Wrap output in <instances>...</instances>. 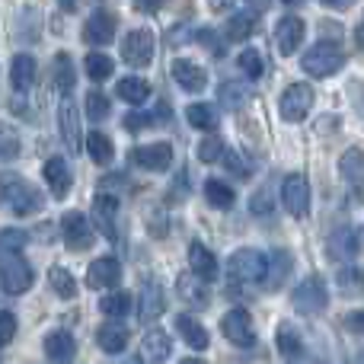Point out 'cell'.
Here are the masks:
<instances>
[{
    "instance_id": "cell-1",
    "label": "cell",
    "mask_w": 364,
    "mask_h": 364,
    "mask_svg": "<svg viewBox=\"0 0 364 364\" xmlns=\"http://www.w3.org/2000/svg\"><path fill=\"white\" fill-rule=\"evenodd\" d=\"M26 240H29L26 230H13V227L0 230V284L6 294H23L36 282V272L23 256Z\"/></svg>"
},
{
    "instance_id": "cell-2",
    "label": "cell",
    "mask_w": 364,
    "mask_h": 364,
    "mask_svg": "<svg viewBox=\"0 0 364 364\" xmlns=\"http://www.w3.org/2000/svg\"><path fill=\"white\" fill-rule=\"evenodd\" d=\"M0 205L6 211L19 214V218H32L45 208V198L29 179H23L19 173H4L0 176Z\"/></svg>"
},
{
    "instance_id": "cell-3",
    "label": "cell",
    "mask_w": 364,
    "mask_h": 364,
    "mask_svg": "<svg viewBox=\"0 0 364 364\" xmlns=\"http://www.w3.org/2000/svg\"><path fill=\"white\" fill-rule=\"evenodd\" d=\"M342 64H346V55H342L339 45L336 42H316L314 48L304 55L301 68L307 70L310 77H333Z\"/></svg>"
},
{
    "instance_id": "cell-4",
    "label": "cell",
    "mask_w": 364,
    "mask_h": 364,
    "mask_svg": "<svg viewBox=\"0 0 364 364\" xmlns=\"http://www.w3.org/2000/svg\"><path fill=\"white\" fill-rule=\"evenodd\" d=\"M265 262H269V256H265V252H259V250H237L230 256V262H227V272H230L233 282L252 284V282H262Z\"/></svg>"
},
{
    "instance_id": "cell-5",
    "label": "cell",
    "mask_w": 364,
    "mask_h": 364,
    "mask_svg": "<svg viewBox=\"0 0 364 364\" xmlns=\"http://www.w3.org/2000/svg\"><path fill=\"white\" fill-rule=\"evenodd\" d=\"M310 109H314V87L310 83H291L278 102V112L284 122H304Z\"/></svg>"
},
{
    "instance_id": "cell-6",
    "label": "cell",
    "mask_w": 364,
    "mask_h": 364,
    "mask_svg": "<svg viewBox=\"0 0 364 364\" xmlns=\"http://www.w3.org/2000/svg\"><path fill=\"white\" fill-rule=\"evenodd\" d=\"M329 304V291H326V282L320 275H310L304 278L301 284L294 288V307L301 314H323Z\"/></svg>"
},
{
    "instance_id": "cell-7",
    "label": "cell",
    "mask_w": 364,
    "mask_h": 364,
    "mask_svg": "<svg viewBox=\"0 0 364 364\" xmlns=\"http://www.w3.org/2000/svg\"><path fill=\"white\" fill-rule=\"evenodd\" d=\"M220 333H224V339H230L233 346L250 348L252 342H256V329H252L250 310H243V307L227 310L224 320H220Z\"/></svg>"
},
{
    "instance_id": "cell-8",
    "label": "cell",
    "mask_w": 364,
    "mask_h": 364,
    "mask_svg": "<svg viewBox=\"0 0 364 364\" xmlns=\"http://www.w3.org/2000/svg\"><path fill=\"white\" fill-rule=\"evenodd\" d=\"M282 205L291 218H307L310 214V186L301 173H291L282 182Z\"/></svg>"
},
{
    "instance_id": "cell-9",
    "label": "cell",
    "mask_w": 364,
    "mask_h": 364,
    "mask_svg": "<svg viewBox=\"0 0 364 364\" xmlns=\"http://www.w3.org/2000/svg\"><path fill=\"white\" fill-rule=\"evenodd\" d=\"M122 61L132 68H147L154 61V36L147 29H134L122 42Z\"/></svg>"
},
{
    "instance_id": "cell-10",
    "label": "cell",
    "mask_w": 364,
    "mask_h": 364,
    "mask_svg": "<svg viewBox=\"0 0 364 364\" xmlns=\"http://www.w3.org/2000/svg\"><path fill=\"white\" fill-rule=\"evenodd\" d=\"M61 237L70 250H90L93 246V224L87 220V214L80 211H68L61 218Z\"/></svg>"
},
{
    "instance_id": "cell-11",
    "label": "cell",
    "mask_w": 364,
    "mask_h": 364,
    "mask_svg": "<svg viewBox=\"0 0 364 364\" xmlns=\"http://www.w3.org/2000/svg\"><path fill=\"white\" fill-rule=\"evenodd\" d=\"M58 132H61V141L70 154H80L83 151V132H80V112L70 100L61 102L58 109Z\"/></svg>"
},
{
    "instance_id": "cell-12",
    "label": "cell",
    "mask_w": 364,
    "mask_h": 364,
    "mask_svg": "<svg viewBox=\"0 0 364 364\" xmlns=\"http://www.w3.org/2000/svg\"><path fill=\"white\" fill-rule=\"evenodd\" d=\"M115 29H119V19L109 10H96L93 16L83 23V42L87 45H109L115 42Z\"/></svg>"
},
{
    "instance_id": "cell-13",
    "label": "cell",
    "mask_w": 364,
    "mask_h": 364,
    "mask_svg": "<svg viewBox=\"0 0 364 364\" xmlns=\"http://www.w3.org/2000/svg\"><path fill=\"white\" fill-rule=\"evenodd\" d=\"M170 355H173V339L164 329H151V333L141 339V348H138L141 364H166Z\"/></svg>"
},
{
    "instance_id": "cell-14",
    "label": "cell",
    "mask_w": 364,
    "mask_h": 364,
    "mask_svg": "<svg viewBox=\"0 0 364 364\" xmlns=\"http://www.w3.org/2000/svg\"><path fill=\"white\" fill-rule=\"evenodd\" d=\"M132 160H134L138 166H144V170H151V173H166V170H170V164H173V147L166 144V141L134 147V151H132Z\"/></svg>"
},
{
    "instance_id": "cell-15",
    "label": "cell",
    "mask_w": 364,
    "mask_h": 364,
    "mask_svg": "<svg viewBox=\"0 0 364 364\" xmlns=\"http://www.w3.org/2000/svg\"><path fill=\"white\" fill-rule=\"evenodd\" d=\"M164 307H166V297H164V288H160V282H157V278H147V282L141 284V307H138L141 323L160 320Z\"/></svg>"
},
{
    "instance_id": "cell-16",
    "label": "cell",
    "mask_w": 364,
    "mask_h": 364,
    "mask_svg": "<svg viewBox=\"0 0 364 364\" xmlns=\"http://www.w3.org/2000/svg\"><path fill=\"white\" fill-rule=\"evenodd\" d=\"M87 282H90V288H115V284L122 282V265H119V259L102 256V259H96V262H90Z\"/></svg>"
},
{
    "instance_id": "cell-17",
    "label": "cell",
    "mask_w": 364,
    "mask_h": 364,
    "mask_svg": "<svg viewBox=\"0 0 364 364\" xmlns=\"http://www.w3.org/2000/svg\"><path fill=\"white\" fill-rule=\"evenodd\" d=\"M291 269H294V262H291V256H288L284 250L269 252V262H265V275H262V288H265V291H278L284 282H288Z\"/></svg>"
},
{
    "instance_id": "cell-18",
    "label": "cell",
    "mask_w": 364,
    "mask_h": 364,
    "mask_svg": "<svg viewBox=\"0 0 364 364\" xmlns=\"http://www.w3.org/2000/svg\"><path fill=\"white\" fill-rule=\"evenodd\" d=\"M275 42H278V51L284 58H291L304 42V19L301 16H284L275 29Z\"/></svg>"
},
{
    "instance_id": "cell-19",
    "label": "cell",
    "mask_w": 364,
    "mask_h": 364,
    "mask_svg": "<svg viewBox=\"0 0 364 364\" xmlns=\"http://www.w3.org/2000/svg\"><path fill=\"white\" fill-rule=\"evenodd\" d=\"M42 173H45V182H48L55 198H64V195L70 192V186H74V173H70V166L64 164V157H51Z\"/></svg>"
},
{
    "instance_id": "cell-20",
    "label": "cell",
    "mask_w": 364,
    "mask_h": 364,
    "mask_svg": "<svg viewBox=\"0 0 364 364\" xmlns=\"http://www.w3.org/2000/svg\"><path fill=\"white\" fill-rule=\"evenodd\" d=\"M188 265H192V275H198L201 282L218 278V256L205 243H188Z\"/></svg>"
},
{
    "instance_id": "cell-21",
    "label": "cell",
    "mask_w": 364,
    "mask_h": 364,
    "mask_svg": "<svg viewBox=\"0 0 364 364\" xmlns=\"http://www.w3.org/2000/svg\"><path fill=\"white\" fill-rule=\"evenodd\" d=\"M173 80H176L182 90H188V93H201V90L208 87L205 68H198L195 61H186V58H179V61L173 64Z\"/></svg>"
},
{
    "instance_id": "cell-22",
    "label": "cell",
    "mask_w": 364,
    "mask_h": 364,
    "mask_svg": "<svg viewBox=\"0 0 364 364\" xmlns=\"http://www.w3.org/2000/svg\"><path fill=\"white\" fill-rule=\"evenodd\" d=\"M326 250L333 259H355L358 256V233L352 230V227H336L333 233H329L326 240Z\"/></svg>"
},
{
    "instance_id": "cell-23",
    "label": "cell",
    "mask_w": 364,
    "mask_h": 364,
    "mask_svg": "<svg viewBox=\"0 0 364 364\" xmlns=\"http://www.w3.org/2000/svg\"><path fill=\"white\" fill-rule=\"evenodd\" d=\"M115 214H119V198L115 195H96V201H93V218H96V224H100V230L106 233L109 240L115 243Z\"/></svg>"
},
{
    "instance_id": "cell-24",
    "label": "cell",
    "mask_w": 364,
    "mask_h": 364,
    "mask_svg": "<svg viewBox=\"0 0 364 364\" xmlns=\"http://www.w3.org/2000/svg\"><path fill=\"white\" fill-rule=\"evenodd\" d=\"M10 83L16 93H29V90L36 87V61H32V55H13Z\"/></svg>"
},
{
    "instance_id": "cell-25",
    "label": "cell",
    "mask_w": 364,
    "mask_h": 364,
    "mask_svg": "<svg viewBox=\"0 0 364 364\" xmlns=\"http://www.w3.org/2000/svg\"><path fill=\"white\" fill-rule=\"evenodd\" d=\"M45 355H48L55 364H70L74 361V355H77V342H74V336L70 333H51V336H45Z\"/></svg>"
},
{
    "instance_id": "cell-26",
    "label": "cell",
    "mask_w": 364,
    "mask_h": 364,
    "mask_svg": "<svg viewBox=\"0 0 364 364\" xmlns=\"http://www.w3.org/2000/svg\"><path fill=\"white\" fill-rule=\"evenodd\" d=\"M176 329H179L182 339H186L188 348H195V352H205L208 348V333H205V326H201L195 316H188V314L176 316Z\"/></svg>"
},
{
    "instance_id": "cell-27",
    "label": "cell",
    "mask_w": 364,
    "mask_h": 364,
    "mask_svg": "<svg viewBox=\"0 0 364 364\" xmlns=\"http://www.w3.org/2000/svg\"><path fill=\"white\" fill-rule=\"evenodd\" d=\"M96 342H100V348L106 355H122L125 352V346H128V329L109 323V326H102L100 333H96Z\"/></svg>"
},
{
    "instance_id": "cell-28",
    "label": "cell",
    "mask_w": 364,
    "mask_h": 364,
    "mask_svg": "<svg viewBox=\"0 0 364 364\" xmlns=\"http://www.w3.org/2000/svg\"><path fill=\"white\" fill-rule=\"evenodd\" d=\"M115 93L125 102H132V106H144V102L151 100V83L141 80V77H125V80H119Z\"/></svg>"
},
{
    "instance_id": "cell-29",
    "label": "cell",
    "mask_w": 364,
    "mask_h": 364,
    "mask_svg": "<svg viewBox=\"0 0 364 364\" xmlns=\"http://www.w3.org/2000/svg\"><path fill=\"white\" fill-rule=\"evenodd\" d=\"M176 291L182 301H195L198 307H205L208 304V291H205V282H201L198 275H192V272H186V275L176 278Z\"/></svg>"
},
{
    "instance_id": "cell-30",
    "label": "cell",
    "mask_w": 364,
    "mask_h": 364,
    "mask_svg": "<svg viewBox=\"0 0 364 364\" xmlns=\"http://www.w3.org/2000/svg\"><path fill=\"white\" fill-rule=\"evenodd\" d=\"M83 70H87L90 80L102 83V80H109V77H112L115 61H112L109 55H102V51H90V55L83 58Z\"/></svg>"
},
{
    "instance_id": "cell-31",
    "label": "cell",
    "mask_w": 364,
    "mask_h": 364,
    "mask_svg": "<svg viewBox=\"0 0 364 364\" xmlns=\"http://www.w3.org/2000/svg\"><path fill=\"white\" fill-rule=\"evenodd\" d=\"M278 352H282L288 361H297L304 355V342L291 323H282V326H278Z\"/></svg>"
},
{
    "instance_id": "cell-32",
    "label": "cell",
    "mask_w": 364,
    "mask_h": 364,
    "mask_svg": "<svg viewBox=\"0 0 364 364\" xmlns=\"http://www.w3.org/2000/svg\"><path fill=\"white\" fill-rule=\"evenodd\" d=\"M186 119L192 128H198V132H214L218 128V112H214V106H208V102H192V106L186 109Z\"/></svg>"
},
{
    "instance_id": "cell-33",
    "label": "cell",
    "mask_w": 364,
    "mask_h": 364,
    "mask_svg": "<svg viewBox=\"0 0 364 364\" xmlns=\"http://www.w3.org/2000/svg\"><path fill=\"white\" fill-rule=\"evenodd\" d=\"M83 147H87V151H90V157H93V164H100V166H106L109 160L115 157V147H112V141H109L102 132H90V134H87V141H83Z\"/></svg>"
},
{
    "instance_id": "cell-34",
    "label": "cell",
    "mask_w": 364,
    "mask_h": 364,
    "mask_svg": "<svg viewBox=\"0 0 364 364\" xmlns=\"http://www.w3.org/2000/svg\"><path fill=\"white\" fill-rule=\"evenodd\" d=\"M252 29H256V13L243 10V13H233L230 19H227V38L230 42H243V38L252 36Z\"/></svg>"
},
{
    "instance_id": "cell-35",
    "label": "cell",
    "mask_w": 364,
    "mask_h": 364,
    "mask_svg": "<svg viewBox=\"0 0 364 364\" xmlns=\"http://www.w3.org/2000/svg\"><path fill=\"white\" fill-rule=\"evenodd\" d=\"M205 198H208V205H211V208H220V211H227V208H233L237 195H233V188L227 186V182L208 179L205 182Z\"/></svg>"
},
{
    "instance_id": "cell-36",
    "label": "cell",
    "mask_w": 364,
    "mask_h": 364,
    "mask_svg": "<svg viewBox=\"0 0 364 364\" xmlns=\"http://www.w3.org/2000/svg\"><path fill=\"white\" fill-rule=\"evenodd\" d=\"M55 83H58V90H61L64 96H68L70 90H74V83H77L74 61H70L68 51H58L55 55Z\"/></svg>"
},
{
    "instance_id": "cell-37",
    "label": "cell",
    "mask_w": 364,
    "mask_h": 364,
    "mask_svg": "<svg viewBox=\"0 0 364 364\" xmlns=\"http://www.w3.org/2000/svg\"><path fill=\"white\" fill-rule=\"evenodd\" d=\"M48 282H51V288H55V294L64 297V301H70V297L77 294V282H74V275H70L64 265H51Z\"/></svg>"
},
{
    "instance_id": "cell-38",
    "label": "cell",
    "mask_w": 364,
    "mask_h": 364,
    "mask_svg": "<svg viewBox=\"0 0 364 364\" xmlns=\"http://www.w3.org/2000/svg\"><path fill=\"white\" fill-rule=\"evenodd\" d=\"M339 170L342 176H346L348 182H364V154L358 151V147H352V151H346V157L339 160Z\"/></svg>"
},
{
    "instance_id": "cell-39",
    "label": "cell",
    "mask_w": 364,
    "mask_h": 364,
    "mask_svg": "<svg viewBox=\"0 0 364 364\" xmlns=\"http://www.w3.org/2000/svg\"><path fill=\"white\" fill-rule=\"evenodd\" d=\"M100 310L106 316H125L132 310V294L128 291H115V294H106L100 301Z\"/></svg>"
},
{
    "instance_id": "cell-40",
    "label": "cell",
    "mask_w": 364,
    "mask_h": 364,
    "mask_svg": "<svg viewBox=\"0 0 364 364\" xmlns=\"http://www.w3.org/2000/svg\"><path fill=\"white\" fill-rule=\"evenodd\" d=\"M237 64H240V70H243L246 77H252V80H259V77L265 74V61H262V55H259L256 48H246L243 55L237 58Z\"/></svg>"
},
{
    "instance_id": "cell-41",
    "label": "cell",
    "mask_w": 364,
    "mask_h": 364,
    "mask_svg": "<svg viewBox=\"0 0 364 364\" xmlns=\"http://www.w3.org/2000/svg\"><path fill=\"white\" fill-rule=\"evenodd\" d=\"M220 157H224V141H220L218 134H208L198 144V160L201 164H218Z\"/></svg>"
},
{
    "instance_id": "cell-42",
    "label": "cell",
    "mask_w": 364,
    "mask_h": 364,
    "mask_svg": "<svg viewBox=\"0 0 364 364\" xmlns=\"http://www.w3.org/2000/svg\"><path fill=\"white\" fill-rule=\"evenodd\" d=\"M250 211L256 214V218H265V214L275 211V198H272V188H259L256 195L250 198Z\"/></svg>"
},
{
    "instance_id": "cell-43",
    "label": "cell",
    "mask_w": 364,
    "mask_h": 364,
    "mask_svg": "<svg viewBox=\"0 0 364 364\" xmlns=\"http://www.w3.org/2000/svg\"><path fill=\"white\" fill-rule=\"evenodd\" d=\"M87 112L93 122H102L109 115V100L100 93V90H93V93H87Z\"/></svg>"
},
{
    "instance_id": "cell-44",
    "label": "cell",
    "mask_w": 364,
    "mask_h": 364,
    "mask_svg": "<svg viewBox=\"0 0 364 364\" xmlns=\"http://www.w3.org/2000/svg\"><path fill=\"white\" fill-rule=\"evenodd\" d=\"M220 102H224L227 109H240L246 102V90L240 87V83H224V87H220Z\"/></svg>"
},
{
    "instance_id": "cell-45",
    "label": "cell",
    "mask_w": 364,
    "mask_h": 364,
    "mask_svg": "<svg viewBox=\"0 0 364 364\" xmlns=\"http://www.w3.org/2000/svg\"><path fill=\"white\" fill-rule=\"evenodd\" d=\"M339 288L342 291H364V272L361 269H342L339 272Z\"/></svg>"
},
{
    "instance_id": "cell-46",
    "label": "cell",
    "mask_w": 364,
    "mask_h": 364,
    "mask_svg": "<svg viewBox=\"0 0 364 364\" xmlns=\"http://www.w3.org/2000/svg\"><path fill=\"white\" fill-rule=\"evenodd\" d=\"M224 160H227V170H230L237 179H250V176H252V166H250V160H243L237 151L224 154Z\"/></svg>"
},
{
    "instance_id": "cell-47",
    "label": "cell",
    "mask_w": 364,
    "mask_h": 364,
    "mask_svg": "<svg viewBox=\"0 0 364 364\" xmlns=\"http://www.w3.org/2000/svg\"><path fill=\"white\" fill-rule=\"evenodd\" d=\"M13 336H16V316H13L10 310H0V348H4Z\"/></svg>"
},
{
    "instance_id": "cell-48",
    "label": "cell",
    "mask_w": 364,
    "mask_h": 364,
    "mask_svg": "<svg viewBox=\"0 0 364 364\" xmlns=\"http://www.w3.org/2000/svg\"><path fill=\"white\" fill-rule=\"evenodd\" d=\"M16 154H19V141H16V134L0 132V160H13Z\"/></svg>"
},
{
    "instance_id": "cell-49",
    "label": "cell",
    "mask_w": 364,
    "mask_h": 364,
    "mask_svg": "<svg viewBox=\"0 0 364 364\" xmlns=\"http://www.w3.org/2000/svg\"><path fill=\"white\" fill-rule=\"evenodd\" d=\"M151 125H154V115H147V112H132L125 119L128 132H141V128H151Z\"/></svg>"
},
{
    "instance_id": "cell-50",
    "label": "cell",
    "mask_w": 364,
    "mask_h": 364,
    "mask_svg": "<svg viewBox=\"0 0 364 364\" xmlns=\"http://www.w3.org/2000/svg\"><path fill=\"white\" fill-rule=\"evenodd\" d=\"M342 323H346L352 333H364V310H352V314H346V320Z\"/></svg>"
},
{
    "instance_id": "cell-51",
    "label": "cell",
    "mask_w": 364,
    "mask_h": 364,
    "mask_svg": "<svg viewBox=\"0 0 364 364\" xmlns=\"http://www.w3.org/2000/svg\"><path fill=\"white\" fill-rule=\"evenodd\" d=\"M141 6H144L147 13H154V10H160V4H164V0H138Z\"/></svg>"
},
{
    "instance_id": "cell-52",
    "label": "cell",
    "mask_w": 364,
    "mask_h": 364,
    "mask_svg": "<svg viewBox=\"0 0 364 364\" xmlns=\"http://www.w3.org/2000/svg\"><path fill=\"white\" fill-rule=\"evenodd\" d=\"M323 6H333V10H342V6H348L352 0H320Z\"/></svg>"
},
{
    "instance_id": "cell-53",
    "label": "cell",
    "mask_w": 364,
    "mask_h": 364,
    "mask_svg": "<svg viewBox=\"0 0 364 364\" xmlns=\"http://www.w3.org/2000/svg\"><path fill=\"white\" fill-rule=\"evenodd\" d=\"M208 4H211V10H227L233 0H208Z\"/></svg>"
},
{
    "instance_id": "cell-54",
    "label": "cell",
    "mask_w": 364,
    "mask_h": 364,
    "mask_svg": "<svg viewBox=\"0 0 364 364\" xmlns=\"http://www.w3.org/2000/svg\"><path fill=\"white\" fill-rule=\"evenodd\" d=\"M58 4H61L64 13H74V10H77V0H58Z\"/></svg>"
},
{
    "instance_id": "cell-55",
    "label": "cell",
    "mask_w": 364,
    "mask_h": 364,
    "mask_svg": "<svg viewBox=\"0 0 364 364\" xmlns=\"http://www.w3.org/2000/svg\"><path fill=\"white\" fill-rule=\"evenodd\" d=\"M179 364H205L201 358H186V361H179Z\"/></svg>"
},
{
    "instance_id": "cell-56",
    "label": "cell",
    "mask_w": 364,
    "mask_h": 364,
    "mask_svg": "<svg viewBox=\"0 0 364 364\" xmlns=\"http://www.w3.org/2000/svg\"><path fill=\"white\" fill-rule=\"evenodd\" d=\"M284 4H301V0H284Z\"/></svg>"
}]
</instances>
